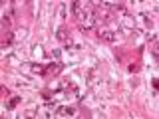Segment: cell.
Instances as JSON below:
<instances>
[{
  "label": "cell",
  "instance_id": "obj_1",
  "mask_svg": "<svg viewBox=\"0 0 159 119\" xmlns=\"http://www.w3.org/2000/svg\"><path fill=\"white\" fill-rule=\"evenodd\" d=\"M72 8H74V14L78 16V20L82 22V30L89 32L93 28V24H96V18H98V12L93 10V4L92 2H74Z\"/></svg>",
  "mask_w": 159,
  "mask_h": 119
},
{
  "label": "cell",
  "instance_id": "obj_2",
  "mask_svg": "<svg viewBox=\"0 0 159 119\" xmlns=\"http://www.w3.org/2000/svg\"><path fill=\"white\" fill-rule=\"evenodd\" d=\"M96 34H98V38L106 40V42H109V44L117 40V32H116V30H111V28H99Z\"/></svg>",
  "mask_w": 159,
  "mask_h": 119
},
{
  "label": "cell",
  "instance_id": "obj_3",
  "mask_svg": "<svg viewBox=\"0 0 159 119\" xmlns=\"http://www.w3.org/2000/svg\"><path fill=\"white\" fill-rule=\"evenodd\" d=\"M62 64L60 62H54V64H48L46 66V73H44V76H58L60 72H62Z\"/></svg>",
  "mask_w": 159,
  "mask_h": 119
},
{
  "label": "cell",
  "instance_id": "obj_4",
  "mask_svg": "<svg viewBox=\"0 0 159 119\" xmlns=\"http://www.w3.org/2000/svg\"><path fill=\"white\" fill-rule=\"evenodd\" d=\"M74 113H76V107H72V105L58 107V115H62V117H72Z\"/></svg>",
  "mask_w": 159,
  "mask_h": 119
},
{
  "label": "cell",
  "instance_id": "obj_5",
  "mask_svg": "<svg viewBox=\"0 0 159 119\" xmlns=\"http://www.w3.org/2000/svg\"><path fill=\"white\" fill-rule=\"evenodd\" d=\"M12 42H14V32H12V30H6V34H4V40H2V46L8 48V46H12Z\"/></svg>",
  "mask_w": 159,
  "mask_h": 119
},
{
  "label": "cell",
  "instance_id": "obj_6",
  "mask_svg": "<svg viewBox=\"0 0 159 119\" xmlns=\"http://www.w3.org/2000/svg\"><path fill=\"white\" fill-rule=\"evenodd\" d=\"M18 103H20V97L16 95V97H12V99H8V103H6V107H8V109H14V107H16V105H18Z\"/></svg>",
  "mask_w": 159,
  "mask_h": 119
},
{
  "label": "cell",
  "instance_id": "obj_7",
  "mask_svg": "<svg viewBox=\"0 0 159 119\" xmlns=\"http://www.w3.org/2000/svg\"><path fill=\"white\" fill-rule=\"evenodd\" d=\"M42 97H44V99H50V97H52V93H50L48 89H44V91H42Z\"/></svg>",
  "mask_w": 159,
  "mask_h": 119
},
{
  "label": "cell",
  "instance_id": "obj_8",
  "mask_svg": "<svg viewBox=\"0 0 159 119\" xmlns=\"http://www.w3.org/2000/svg\"><path fill=\"white\" fill-rule=\"evenodd\" d=\"M0 91H2V93H4V95H10V89H8L6 86H2V87H0Z\"/></svg>",
  "mask_w": 159,
  "mask_h": 119
},
{
  "label": "cell",
  "instance_id": "obj_9",
  "mask_svg": "<svg viewBox=\"0 0 159 119\" xmlns=\"http://www.w3.org/2000/svg\"><path fill=\"white\" fill-rule=\"evenodd\" d=\"M137 64H131V66H127V69H129V72H137Z\"/></svg>",
  "mask_w": 159,
  "mask_h": 119
}]
</instances>
